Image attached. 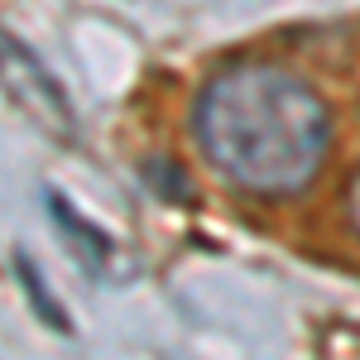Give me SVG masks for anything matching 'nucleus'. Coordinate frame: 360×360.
Masks as SVG:
<instances>
[{"label":"nucleus","mask_w":360,"mask_h":360,"mask_svg":"<svg viewBox=\"0 0 360 360\" xmlns=\"http://www.w3.org/2000/svg\"><path fill=\"white\" fill-rule=\"evenodd\" d=\"M346 221H351V231L360 236V168L346 178Z\"/></svg>","instance_id":"nucleus-5"},{"label":"nucleus","mask_w":360,"mask_h":360,"mask_svg":"<svg viewBox=\"0 0 360 360\" xmlns=\"http://www.w3.org/2000/svg\"><path fill=\"white\" fill-rule=\"evenodd\" d=\"M0 86H5V96H10L39 130H49L53 139H72L77 115H72V101H68L63 82L44 68V58L34 53L29 44H20V39L5 34V29H0Z\"/></svg>","instance_id":"nucleus-2"},{"label":"nucleus","mask_w":360,"mask_h":360,"mask_svg":"<svg viewBox=\"0 0 360 360\" xmlns=\"http://www.w3.org/2000/svg\"><path fill=\"white\" fill-rule=\"evenodd\" d=\"M188 125L207 168L259 202L307 193L336 139L322 91L264 58H236L212 72L197 91Z\"/></svg>","instance_id":"nucleus-1"},{"label":"nucleus","mask_w":360,"mask_h":360,"mask_svg":"<svg viewBox=\"0 0 360 360\" xmlns=\"http://www.w3.org/2000/svg\"><path fill=\"white\" fill-rule=\"evenodd\" d=\"M15 274H20V283H25V293H29V303H34V312L53 327V332H72L68 327V312L53 303V293L44 288V274H39V264L29 259V255H15Z\"/></svg>","instance_id":"nucleus-4"},{"label":"nucleus","mask_w":360,"mask_h":360,"mask_svg":"<svg viewBox=\"0 0 360 360\" xmlns=\"http://www.w3.org/2000/svg\"><path fill=\"white\" fill-rule=\"evenodd\" d=\"M49 212H53V221L63 226L68 236H77V250H82V259L91 264V269H96V264H101V259L111 255V245H106V236H101L96 226H86L82 217H77V212H72V207H68V202H63L58 193H49Z\"/></svg>","instance_id":"nucleus-3"}]
</instances>
